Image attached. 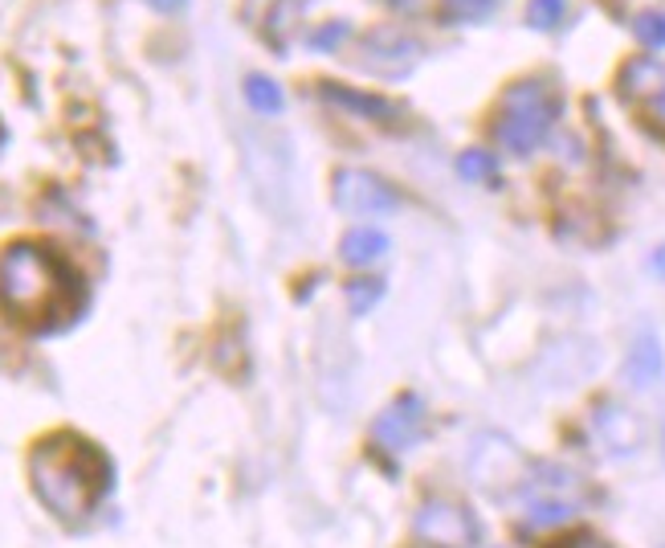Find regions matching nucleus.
<instances>
[{"instance_id":"ddd939ff","label":"nucleus","mask_w":665,"mask_h":548,"mask_svg":"<svg viewBox=\"0 0 665 548\" xmlns=\"http://www.w3.org/2000/svg\"><path fill=\"white\" fill-rule=\"evenodd\" d=\"M662 369H665V352H662L657 332H653V327L637 332L629 357H625V381H629L632 389H649L653 381L662 377Z\"/></svg>"},{"instance_id":"0eeeda50","label":"nucleus","mask_w":665,"mask_h":548,"mask_svg":"<svg viewBox=\"0 0 665 548\" xmlns=\"http://www.w3.org/2000/svg\"><path fill=\"white\" fill-rule=\"evenodd\" d=\"M616 90L649 127L665 132V62H657V58L625 62L620 78H616Z\"/></svg>"},{"instance_id":"5701e85b","label":"nucleus","mask_w":665,"mask_h":548,"mask_svg":"<svg viewBox=\"0 0 665 548\" xmlns=\"http://www.w3.org/2000/svg\"><path fill=\"white\" fill-rule=\"evenodd\" d=\"M564 548H613V545H604L600 536H576V540H567Z\"/></svg>"},{"instance_id":"393cba45","label":"nucleus","mask_w":665,"mask_h":548,"mask_svg":"<svg viewBox=\"0 0 665 548\" xmlns=\"http://www.w3.org/2000/svg\"><path fill=\"white\" fill-rule=\"evenodd\" d=\"M653 271L665 278V246H657V250H653Z\"/></svg>"},{"instance_id":"2eb2a0df","label":"nucleus","mask_w":665,"mask_h":548,"mask_svg":"<svg viewBox=\"0 0 665 548\" xmlns=\"http://www.w3.org/2000/svg\"><path fill=\"white\" fill-rule=\"evenodd\" d=\"M246 103L253 107V111H262V115H278L286 107L283 90H278V83L274 78H266V74H250L246 78Z\"/></svg>"},{"instance_id":"9b49d317","label":"nucleus","mask_w":665,"mask_h":548,"mask_svg":"<svg viewBox=\"0 0 665 548\" xmlns=\"http://www.w3.org/2000/svg\"><path fill=\"white\" fill-rule=\"evenodd\" d=\"M592 429H597V438L608 446V454H616V459H629L645 443L641 418L629 406H620V401H600L597 413H592Z\"/></svg>"},{"instance_id":"6e6552de","label":"nucleus","mask_w":665,"mask_h":548,"mask_svg":"<svg viewBox=\"0 0 665 548\" xmlns=\"http://www.w3.org/2000/svg\"><path fill=\"white\" fill-rule=\"evenodd\" d=\"M416 58H421V41H413L400 29H372L355 46V66L367 70V74H380V78L409 74L416 66Z\"/></svg>"},{"instance_id":"1a4fd4ad","label":"nucleus","mask_w":665,"mask_h":548,"mask_svg":"<svg viewBox=\"0 0 665 548\" xmlns=\"http://www.w3.org/2000/svg\"><path fill=\"white\" fill-rule=\"evenodd\" d=\"M335 205L343 213H360V217H380V213L397 209V189L380 180L376 172L339 169L335 172Z\"/></svg>"},{"instance_id":"6ab92c4d","label":"nucleus","mask_w":665,"mask_h":548,"mask_svg":"<svg viewBox=\"0 0 665 548\" xmlns=\"http://www.w3.org/2000/svg\"><path fill=\"white\" fill-rule=\"evenodd\" d=\"M384 287L376 283V278H355V283H348V303L355 315H367V311L380 303Z\"/></svg>"},{"instance_id":"423d86ee","label":"nucleus","mask_w":665,"mask_h":548,"mask_svg":"<svg viewBox=\"0 0 665 548\" xmlns=\"http://www.w3.org/2000/svg\"><path fill=\"white\" fill-rule=\"evenodd\" d=\"M469 475L490 487V491H502V487H523L527 475H531V466L527 459L518 454V446L511 438H502V434H478L474 443H469Z\"/></svg>"},{"instance_id":"aec40b11","label":"nucleus","mask_w":665,"mask_h":548,"mask_svg":"<svg viewBox=\"0 0 665 548\" xmlns=\"http://www.w3.org/2000/svg\"><path fill=\"white\" fill-rule=\"evenodd\" d=\"M457 172L466 176V180H494V155H486V152H462L457 155Z\"/></svg>"},{"instance_id":"4468645a","label":"nucleus","mask_w":665,"mask_h":548,"mask_svg":"<svg viewBox=\"0 0 665 548\" xmlns=\"http://www.w3.org/2000/svg\"><path fill=\"white\" fill-rule=\"evenodd\" d=\"M339 250H343V262H348V266H372V262H380L384 258L388 238H384L380 229H348L343 241H339Z\"/></svg>"},{"instance_id":"f03ea898","label":"nucleus","mask_w":665,"mask_h":548,"mask_svg":"<svg viewBox=\"0 0 665 548\" xmlns=\"http://www.w3.org/2000/svg\"><path fill=\"white\" fill-rule=\"evenodd\" d=\"M29 483L41 508L66 524H78L99 508V499L111 491V463L95 443L78 434H50L29 454Z\"/></svg>"},{"instance_id":"b1692460","label":"nucleus","mask_w":665,"mask_h":548,"mask_svg":"<svg viewBox=\"0 0 665 548\" xmlns=\"http://www.w3.org/2000/svg\"><path fill=\"white\" fill-rule=\"evenodd\" d=\"M151 9H160V13H176V9H184V0H148Z\"/></svg>"},{"instance_id":"f257e3e1","label":"nucleus","mask_w":665,"mask_h":548,"mask_svg":"<svg viewBox=\"0 0 665 548\" xmlns=\"http://www.w3.org/2000/svg\"><path fill=\"white\" fill-rule=\"evenodd\" d=\"M83 278L46 241H9L0 250V311L29 332H53L83 311Z\"/></svg>"},{"instance_id":"4be33fe9","label":"nucleus","mask_w":665,"mask_h":548,"mask_svg":"<svg viewBox=\"0 0 665 548\" xmlns=\"http://www.w3.org/2000/svg\"><path fill=\"white\" fill-rule=\"evenodd\" d=\"M490 9H494V0H446V13L453 21H482L490 17Z\"/></svg>"},{"instance_id":"a211bd4d","label":"nucleus","mask_w":665,"mask_h":548,"mask_svg":"<svg viewBox=\"0 0 665 548\" xmlns=\"http://www.w3.org/2000/svg\"><path fill=\"white\" fill-rule=\"evenodd\" d=\"M564 9L567 0H531L527 4V25L531 29H555L564 21Z\"/></svg>"},{"instance_id":"20e7f679","label":"nucleus","mask_w":665,"mask_h":548,"mask_svg":"<svg viewBox=\"0 0 665 548\" xmlns=\"http://www.w3.org/2000/svg\"><path fill=\"white\" fill-rule=\"evenodd\" d=\"M518 491H523V499H527V520H531L535 528L567 524L572 515L580 512V503H584L580 475H572V471H564V466H535Z\"/></svg>"},{"instance_id":"dca6fc26","label":"nucleus","mask_w":665,"mask_h":548,"mask_svg":"<svg viewBox=\"0 0 665 548\" xmlns=\"http://www.w3.org/2000/svg\"><path fill=\"white\" fill-rule=\"evenodd\" d=\"M331 103H343L351 107V111H364V115H372V120H384V115H397V107L392 103H384V99H367V95H355V90H343V86H335V83H323L318 86Z\"/></svg>"},{"instance_id":"f3484780","label":"nucleus","mask_w":665,"mask_h":548,"mask_svg":"<svg viewBox=\"0 0 665 548\" xmlns=\"http://www.w3.org/2000/svg\"><path fill=\"white\" fill-rule=\"evenodd\" d=\"M632 34L649 50H665V13H653V9L641 13V17L632 21Z\"/></svg>"},{"instance_id":"9d476101","label":"nucleus","mask_w":665,"mask_h":548,"mask_svg":"<svg viewBox=\"0 0 665 548\" xmlns=\"http://www.w3.org/2000/svg\"><path fill=\"white\" fill-rule=\"evenodd\" d=\"M306 0H246V21H250L258 37L274 46L278 53L290 50V37H294V25H299Z\"/></svg>"},{"instance_id":"f8f14e48","label":"nucleus","mask_w":665,"mask_h":548,"mask_svg":"<svg viewBox=\"0 0 665 548\" xmlns=\"http://www.w3.org/2000/svg\"><path fill=\"white\" fill-rule=\"evenodd\" d=\"M421 429H425V406H421V397L416 394H400L388 410L376 418V443L388 446V450H404V446H413L421 438Z\"/></svg>"},{"instance_id":"412c9836","label":"nucleus","mask_w":665,"mask_h":548,"mask_svg":"<svg viewBox=\"0 0 665 548\" xmlns=\"http://www.w3.org/2000/svg\"><path fill=\"white\" fill-rule=\"evenodd\" d=\"M343 37H351V25H348V21H327L323 29H315V34L306 37V46H311V50H335V46H339Z\"/></svg>"},{"instance_id":"39448f33","label":"nucleus","mask_w":665,"mask_h":548,"mask_svg":"<svg viewBox=\"0 0 665 548\" xmlns=\"http://www.w3.org/2000/svg\"><path fill=\"white\" fill-rule=\"evenodd\" d=\"M413 536L425 548H478V520L466 503L446 496H432L416 508Z\"/></svg>"},{"instance_id":"7ed1b4c3","label":"nucleus","mask_w":665,"mask_h":548,"mask_svg":"<svg viewBox=\"0 0 665 548\" xmlns=\"http://www.w3.org/2000/svg\"><path fill=\"white\" fill-rule=\"evenodd\" d=\"M560 115V90L548 78H523V83L506 86L494 115V136L506 152L531 155L543 139H548L551 123Z\"/></svg>"}]
</instances>
